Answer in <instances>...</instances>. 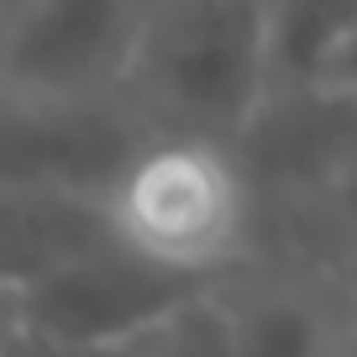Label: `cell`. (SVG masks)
<instances>
[{
	"instance_id": "12",
	"label": "cell",
	"mask_w": 357,
	"mask_h": 357,
	"mask_svg": "<svg viewBox=\"0 0 357 357\" xmlns=\"http://www.w3.org/2000/svg\"><path fill=\"white\" fill-rule=\"evenodd\" d=\"M16 326H22V315H16V294H6V289H0V357L11 352Z\"/></svg>"
},
{
	"instance_id": "6",
	"label": "cell",
	"mask_w": 357,
	"mask_h": 357,
	"mask_svg": "<svg viewBox=\"0 0 357 357\" xmlns=\"http://www.w3.org/2000/svg\"><path fill=\"white\" fill-rule=\"evenodd\" d=\"M205 289L211 284L163 273V268L142 263V257L111 242L100 252L58 268L53 279L32 284L26 294H16V315H22L26 331L53 336V342L132 347Z\"/></svg>"
},
{
	"instance_id": "9",
	"label": "cell",
	"mask_w": 357,
	"mask_h": 357,
	"mask_svg": "<svg viewBox=\"0 0 357 357\" xmlns=\"http://www.w3.org/2000/svg\"><path fill=\"white\" fill-rule=\"evenodd\" d=\"M111 247L105 200L43 190H0V289L26 294L58 268Z\"/></svg>"
},
{
	"instance_id": "11",
	"label": "cell",
	"mask_w": 357,
	"mask_h": 357,
	"mask_svg": "<svg viewBox=\"0 0 357 357\" xmlns=\"http://www.w3.org/2000/svg\"><path fill=\"white\" fill-rule=\"evenodd\" d=\"M132 352H137V342L132 347H74V342H53V336H37L26 326H16L6 357H132Z\"/></svg>"
},
{
	"instance_id": "4",
	"label": "cell",
	"mask_w": 357,
	"mask_h": 357,
	"mask_svg": "<svg viewBox=\"0 0 357 357\" xmlns=\"http://www.w3.org/2000/svg\"><path fill=\"white\" fill-rule=\"evenodd\" d=\"M153 142L121 95L100 100H0V190L105 200Z\"/></svg>"
},
{
	"instance_id": "7",
	"label": "cell",
	"mask_w": 357,
	"mask_h": 357,
	"mask_svg": "<svg viewBox=\"0 0 357 357\" xmlns=\"http://www.w3.org/2000/svg\"><path fill=\"white\" fill-rule=\"evenodd\" d=\"M226 357H352V289L289 268H236L211 284Z\"/></svg>"
},
{
	"instance_id": "3",
	"label": "cell",
	"mask_w": 357,
	"mask_h": 357,
	"mask_svg": "<svg viewBox=\"0 0 357 357\" xmlns=\"http://www.w3.org/2000/svg\"><path fill=\"white\" fill-rule=\"evenodd\" d=\"M147 0H22L0 22V100L116 95Z\"/></svg>"
},
{
	"instance_id": "5",
	"label": "cell",
	"mask_w": 357,
	"mask_h": 357,
	"mask_svg": "<svg viewBox=\"0 0 357 357\" xmlns=\"http://www.w3.org/2000/svg\"><path fill=\"white\" fill-rule=\"evenodd\" d=\"M247 200L257 205H305L352 195L357 168V89L347 95H289L268 89L226 142Z\"/></svg>"
},
{
	"instance_id": "10",
	"label": "cell",
	"mask_w": 357,
	"mask_h": 357,
	"mask_svg": "<svg viewBox=\"0 0 357 357\" xmlns=\"http://www.w3.org/2000/svg\"><path fill=\"white\" fill-rule=\"evenodd\" d=\"M132 357H226V331H221L211 289L195 294L184 310H174L158 331H147Z\"/></svg>"
},
{
	"instance_id": "2",
	"label": "cell",
	"mask_w": 357,
	"mask_h": 357,
	"mask_svg": "<svg viewBox=\"0 0 357 357\" xmlns=\"http://www.w3.org/2000/svg\"><path fill=\"white\" fill-rule=\"evenodd\" d=\"M111 242L195 284H221L247 263L252 200L221 142L153 137L105 195Z\"/></svg>"
},
{
	"instance_id": "8",
	"label": "cell",
	"mask_w": 357,
	"mask_h": 357,
	"mask_svg": "<svg viewBox=\"0 0 357 357\" xmlns=\"http://www.w3.org/2000/svg\"><path fill=\"white\" fill-rule=\"evenodd\" d=\"M357 89V0H263V95Z\"/></svg>"
},
{
	"instance_id": "13",
	"label": "cell",
	"mask_w": 357,
	"mask_h": 357,
	"mask_svg": "<svg viewBox=\"0 0 357 357\" xmlns=\"http://www.w3.org/2000/svg\"><path fill=\"white\" fill-rule=\"evenodd\" d=\"M16 6H22V0H0V22H6V16H11Z\"/></svg>"
},
{
	"instance_id": "1",
	"label": "cell",
	"mask_w": 357,
	"mask_h": 357,
	"mask_svg": "<svg viewBox=\"0 0 357 357\" xmlns=\"http://www.w3.org/2000/svg\"><path fill=\"white\" fill-rule=\"evenodd\" d=\"M116 95L153 137L226 147L263 100V6L147 0Z\"/></svg>"
},
{
	"instance_id": "14",
	"label": "cell",
	"mask_w": 357,
	"mask_h": 357,
	"mask_svg": "<svg viewBox=\"0 0 357 357\" xmlns=\"http://www.w3.org/2000/svg\"><path fill=\"white\" fill-rule=\"evenodd\" d=\"M257 6H263V0H257Z\"/></svg>"
}]
</instances>
